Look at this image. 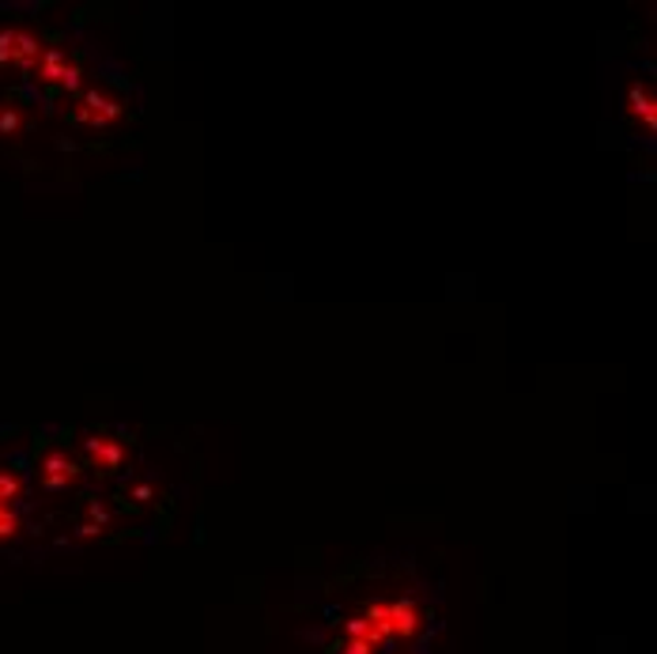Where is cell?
<instances>
[{"label":"cell","mask_w":657,"mask_h":654,"mask_svg":"<svg viewBox=\"0 0 657 654\" xmlns=\"http://www.w3.org/2000/svg\"><path fill=\"white\" fill-rule=\"evenodd\" d=\"M15 126H20V118H15V110H8L4 118H0V129H4V132H12Z\"/></svg>","instance_id":"9"},{"label":"cell","mask_w":657,"mask_h":654,"mask_svg":"<svg viewBox=\"0 0 657 654\" xmlns=\"http://www.w3.org/2000/svg\"><path fill=\"white\" fill-rule=\"evenodd\" d=\"M420 605L412 602V598H397V602H375L367 605L359 617H352L348 624H344V640H363L370 651L386 647V643L394 640H408V635H416L420 629Z\"/></svg>","instance_id":"1"},{"label":"cell","mask_w":657,"mask_h":654,"mask_svg":"<svg viewBox=\"0 0 657 654\" xmlns=\"http://www.w3.org/2000/svg\"><path fill=\"white\" fill-rule=\"evenodd\" d=\"M42 473H46V481H42V484H46V492H61V489H65V484L79 473V465L68 462V454L53 450L46 462H42Z\"/></svg>","instance_id":"2"},{"label":"cell","mask_w":657,"mask_h":654,"mask_svg":"<svg viewBox=\"0 0 657 654\" xmlns=\"http://www.w3.org/2000/svg\"><path fill=\"white\" fill-rule=\"evenodd\" d=\"M61 87H65V92H76L79 87V68L76 65H65V73H61Z\"/></svg>","instance_id":"8"},{"label":"cell","mask_w":657,"mask_h":654,"mask_svg":"<svg viewBox=\"0 0 657 654\" xmlns=\"http://www.w3.org/2000/svg\"><path fill=\"white\" fill-rule=\"evenodd\" d=\"M632 103H635V110H638V114H646V129H654V126H657V118H654V103H650V95H643V87H635V92H632Z\"/></svg>","instance_id":"6"},{"label":"cell","mask_w":657,"mask_h":654,"mask_svg":"<svg viewBox=\"0 0 657 654\" xmlns=\"http://www.w3.org/2000/svg\"><path fill=\"white\" fill-rule=\"evenodd\" d=\"M84 450L95 458V465H99L103 473H114L121 465V458H126V450H121L114 439H103V436H91L84 439Z\"/></svg>","instance_id":"3"},{"label":"cell","mask_w":657,"mask_h":654,"mask_svg":"<svg viewBox=\"0 0 657 654\" xmlns=\"http://www.w3.org/2000/svg\"><path fill=\"white\" fill-rule=\"evenodd\" d=\"M132 496H137V500H152V489H148V484H140V489L132 492Z\"/></svg>","instance_id":"10"},{"label":"cell","mask_w":657,"mask_h":654,"mask_svg":"<svg viewBox=\"0 0 657 654\" xmlns=\"http://www.w3.org/2000/svg\"><path fill=\"white\" fill-rule=\"evenodd\" d=\"M20 529V518H15L12 507H0V537H12Z\"/></svg>","instance_id":"7"},{"label":"cell","mask_w":657,"mask_h":654,"mask_svg":"<svg viewBox=\"0 0 657 654\" xmlns=\"http://www.w3.org/2000/svg\"><path fill=\"white\" fill-rule=\"evenodd\" d=\"M61 73H65V53L46 50V57L39 61V76L46 79V84H61Z\"/></svg>","instance_id":"4"},{"label":"cell","mask_w":657,"mask_h":654,"mask_svg":"<svg viewBox=\"0 0 657 654\" xmlns=\"http://www.w3.org/2000/svg\"><path fill=\"white\" fill-rule=\"evenodd\" d=\"M15 496H20V476L15 473H0V507H8Z\"/></svg>","instance_id":"5"}]
</instances>
